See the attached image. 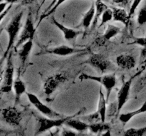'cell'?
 <instances>
[{"instance_id":"9a60e30c","label":"cell","mask_w":146,"mask_h":136,"mask_svg":"<svg viewBox=\"0 0 146 136\" xmlns=\"http://www.w3.org/2000/svg\"><path fill=\"white\" fill-rule=\"evenodd\" d=\"M111 8L113 11V20L114 21H119L123 23L124 25L127 26L130 21L131 16L129 15V13L126 11L123 8H118V7H111Z\"/></svg>"},{"instance_id":"4dcf8cb0","label":"cell","mask_w":146,"mask_h":136,"mask_svg":"<svg viewBox=\"0 0 146 136\" xmlns=\"http://www.w3.org/2000/svg\"><path fill=\"white\" fill-rule=\"evenodd\" d=\"M12 5H13V4H9L8 7H7V8H6L4 11H2V12L1 13V14H0V17H1V22H2L3 19H4V17L6 16V15H7V14L9 13V11H10V9H11V7H12Z\"/></svg>"},{"instance_id":"cb8c5ba5","label":"cell","mask_w":146,"mask_h":136,"mask_svg":"<svg viewBox=\"0 0 146 136\" xmlns=\"http://www.w3.org/2000/svg\"><path fill=\"white\" fill-rule=\"evenodd\" d=\"M113 18V9L111 8H108L104 11V14L101 16V20L99 24V26H98V28H101L103 26L105 25L106 23L112 21Z\"/></svg>"},{"instance_id":"ab89813d","label":"cell","mask_w":146,"mask_h":136,"mask_svg":"<svg viewBox=\"0 0 146 136\" xmlns=\"http://www.w3.org/2000/svg\"><path fill=\"white\" fill-rule=\"evenodd\" d=\"M4 0H0V1H1V2H2V1H4Z\"/></svg>"},{"instance_id":"4316f807","label":"cell","mask_w":146,"mask_h":136,"mask_svg":"<svg viewBox=\"0 0 146 136\" xmlns=\"http://www.w3.org/2000/svg\"><path fill=\"white\" fill-rule=\"evenodd\" d=\"M138 24L139 26H143L146 24V0L144 5L141 7L138 12Z\"/></svg>"},{"instance_id":"ffe728a7","label":"cell","mask_w":146,"mask_h":136,"mask_svg":"<svg viewBox=\"0 0 146 136\" xmlns=\"http://www.w3.org/2000/svg\"><path fill=\"white\" fill-rule=\"evenodd\" d=\"M13 88L15 93V103H18L20 100L21 95L26 92V86L24 82L19 78V76H17L14 79Z\"/></svg>"},{"instance_id":"484cf974","label":"cell","mask_w":146,"mask_h":136,"mask_svg":"<svg viewBox=\"0 0 146 136\" xmlns=\"http://www.w3.org/2000/svg\"><path fill=\"white\" fill-rule=\"evenodd\" d=\"M146 133V126L141 128H131L128 129L125 131L124 135H133V136H142Z\"/></svg>"},{"instance_id":"f546056e","label":"cell","mask_w":146,"mask_h":136,"mask_svg":"<svg viewBox=\"0 0 146 136\" xmlns=\"http://www.w3.org/2000/svg\"><path fill=\"white\" fill-rule=\"evenodd\" d=\"M146 84V72L143 75V76L141 78L139 82H138V91H141Z\"/></svg>"},{"instance_id":"f1b7e54d","label":"cell","mask_w":146,"mask_h":136,"mask_svg":"<svg viewBox=\"0 0 146 136\" xmlns=\"http://www.w3.org/2000/svg\"><path fill=\"white\" fill-rule=\"evenodd\" d=\"M134 43L138 44L141 45L143 48L146 47V37H142V38H137L134 40Z\"/></svg>"},{"instance_id":"7c38bea8","label":"cell","mask_w":146,"mask_h":136,"mask_svg":"<svg viewBox=\"0 0 146 136\" xmlns=\"http://www.w3.org/2000/svg\"><path fill=\"white\" fill-rule=\"evenodd\" d=\"M116 64L123 69H131L135 67L136 60L135 57L129 54H123L116 58Z\"/></svg>"},{"instance_id":"52a82bcc","label":"cell","mask_w":146,"mask_h":136,"mask_svg":"<svg viewBox=\"0 0 146 136\" xmlns=\"http://www.w3.org/2000/svg\"><path fill=\"white\" fill-rule=\"evenodd\" d=\"M86 63L95 68L100 73H106L109 70L111 63L105 56L101 54H93L86 60Z\"/></svg>"},{"instance_id":"d590c367","label":"cell","mask_w":146,"mask_h":136,"mask_svg":"<svg viewBox=\"0 0 146 136\" xmlns=\"http://www.w3.org/2000/svg\"><path fill=\"white\" fill-rule=\"evenodd\" d=\"M141 58H146V47H143V50H141Z\"/></svg>"},{"instance_id":"5bb4252c","label":"cell","mask_w":146,"mask_h":136,"mask_svg":"<svg viewBox=\"0 0 146 136\" xmlns=\"http://www.w3.org/2000/svg\"><path fill=\"white\" fill-rule=\"evenodd\" d=\"M52 20V22L60 31L62 32V33L64 34V38H65L66 41H71V40H74L75 38H76V37L78 36L79 34L82 33V31H76V30L72 29V28H67L65 26H64L63 24H60L58 21H57V20L54 17H52L51 18Z\"/></svg>"},{"instance_id":"2e32d148","label":"cell","mask_w":146,"mask_h":136,"mask_svg":"<svg viewBox=\"0 0 146 136\" xmlns=\"http://www.w3.org/2000/svg\"><path fill=\"white\" fill-rule=\"evenodd\" d=\"M33 47V40H29L24 42L18 50V55L21 61V65H24L27 62Z\"/></svg>"},{"instance_id":"8d00e7d4","label":"cell","mask_w":146,"mask_h":136,"mask_svg":"<svg viewBox=\"0 0 146 136\" xmlns=\"http://www.w3.org/2000/svg\"><path fill=\"white\" fill-rule=\"evenodd\" d=\"M126 0H112V1L115 4H125Z\"/></svg>"},{"instance_id":"1f68e13d","label":"cell","mask_w":146,"mask_h":136,"mask_svg":"<svg viewBox=\"0 0 146 136\" xmlns=\"http://www.w3.org/2000/svg\"><path fill=\"white\" fill-rule=\"evenodd\" d=\"M9 3L7 2V1H2V2H1V4H0V7H1V13L2 12V11H4V10L7 8V7L9 6Z\"/></svg>"},{"instance_id":"7402d4cb","label":"cell","mask_w":146,"mask_h":136,"mask_svg":"<svg viewBox=\"0 0 146 136\" xmlns=\"http://www.w3.org/2000/svg\"><path fill=\"white\" fill-rule=\"evenodd\" d=\"M96 14V3L93 2L88 11L84 14L82 21V26L85 29L89 28L94 21Z\"/></svg>"},{"instance_id":"e575fe53","label":"cell","mask_w":146,"mask_h":136,"mask_svg":"<svg viewBox=\"0 0 146 136\" xmlns=\"http://www.w3.org/2000/svg\"><path fill=\"white\" fill-rule=\"evenodd\" d=\"M62 135H76V133L74 132H72L71 130H64L62 132Z\"/></svg>"},{"instance_id":"ac0fdd59","label":"cell","mask_w":146,"mask_h":136,"mask_svg":"<svg viewBox=\"0 0 146 136\" xmlns=\"http://www.w3.org/2000/svg\"><path fill=\"white\" fill-rule=\"evenodd\" d=\"M121 31V28H119L118 26H116L113 25V24H108L105 30V32H104V35H103L102 38H101V41L104 43V42H106V41H110L111 38L116 36L118 33H120Z\"/></svg>"},{"instance_id":"d4e9b609","label":"cell","mask_w":146,"mask_h":136,"mask_svg":"<svg viewBox=\"0 0 146 136\" xmlns=\"http://www.w3.org/2000/svg\"><path fill=\"white\" fill-rule=\"evenodd\" d=\"M65 1L66 0H58V1H57V2L54 4V7H53L52 8L49 10V11H48L47 12H46V13H44V14H43L42 15L40 16L39 20H38V24H37V26H36V28L38 26V25L40 24V23H41V21L44 19V18H48L49 16H51V14H54V13L56 11V10L58 8V7H59V6L62 4V3H64Z\"/></svg>"},{"instance_id":"7a4b0ae2","label":"cell","mask_w":146,"mask_h":136,"mask_svg":"<svg viewBox=\"0 0 146 136\" xmlns=\"http://www.w3.org/2000/svg\"><path fill=\"white\" fill-rule=\"evenodd\" d=\"M12 52H10L7 57L5 69L1 72V93H9L14 85V67L12 61Z\"/></svg>"},{"instance_id":"8992f818","label":"cell","mask_w":146,"mask_h":136,"mask_svg":"<svg viewBox=\"0 0 146 136\" xmlns=\"http://www.w3.org/2000/svg\"><path fill=\"white\" fill-rule=\"evenodd\" d=\"M68 80V76L64 72L55 74L45 80L44 84V92L46 96L52 94L61 84Z\"/></svg>"},{"instance_id":"30bf717a","label":"cell","mask_w":146,"mask_h":136,"mask_svg":"<svg viewBox=\"0 0 146 136\" xmlns=\"http://www.w3.org/2000/svg\"><path fill=\"white\" fill-rule=\"evenodd\" d=\"M133 78L128 79V81L124 82L122 86L121 89H119L118 92V99H117V102H118V113H120L122 108L125 105L128 101V98H129L130 94V90H131V84H132Z\"/></svg>"},{"instance_id":"4fadbf2b","label":"cell","mask_w":146,"mask_h":136,"mask_svg":"<svg viewBox=\"0 0 146 136\" xmlns=\"http://www.w3.org/2000/svg\"><path fill=\"white\" fill-rule=\"evenodd\" d=\"M85 109H83L82 110H81L80 111H78V113H76L75 115L71 116L69 119L66 120V122L65 123V124L67 126L70 127L71 128L74 129V130H76L78 132H83L85 131V130L89 129V125L87 124L86 122L83 121L81 120H78V119H75L74 118L76 116H78L83 110Z\"/></svg>"},{"instance_id":"83f0119b","label":"cell","mask_w":146,"mask_h":136,"mask_svg":"<svg viewBox=\"0 0 146 136\" xmlns=\"http://www.w3.org/2000/svg\"><path fill=\"white\" fill-rule=\"evenodd\" d=\"M141 1H142V0H133L132 4H131V7L129 11V15L130 16H131V18L134 15V14H135V10L137 9V8H138V6L140 5Z\"/></svg>"},{"instance_id":"5b68a950","label":"cell","mask_w":146,"mask_h":136,"mask_svg":"<svg viewBox=\"0 0 146 136\" xmlns=\"http://www.w3.org/2000/svg\"><path fill=\"white\" fill-rule=\"evenodd\" d=\"M36 28H34L32 15H31V12L30 11L28 14V16H27L26 23L21 33L19 38L18 41L16 43V45L14 46V50H15L16 52H17V49L19 48L24 42L29 41V40H33Z\"/></svg>"},{"instance_id":"6da1fadb","label":"cell","mask_w":146,"mask_h":136,"mask_svg":"<svg viewBox=\"0 0 146 136\" xmlns=\"http://www.w3.org/2000/svg\"><path fill=\"white\" fill-rule=\"evenodd\" d=\"M23 14H24L23 11H21L18 14H16L15 16L12 18V20L10 21L9 24L5 28L6 31L8 33L9 41L7 50H6L5 52H4L2 60L4 58H7V55L10 52L13 45H14V42H15V40L17 38V36L18 35V33L19 32V30L21 26V20H22Z\"/></svg>"},{"instance_id":"60d3db41","label":"cell","mask_w":146,"mask_h":136,"mask_svg":"<svg viewBox=\"0 0 146 136\" xmlns=\"http://www.w3.org/2000/svg\"><path fill=\"white\" fill-rule=\"evenodd\" d=\"M145 37H146V35H145Z\"/></svg>"},{"instance_id":"d6986e66","label":"cell","mask_w":146,"mask_h":136,"mask_svg":"<svg viewBox=\"0 0 146 136\" xmlns=\"http://www.w3.org/2000/svg\"><path fill=\"white\" fill-rule=\"evenodd\" d=\"M146 112V100L142 105L141 108H139L137 110H133V111L128 112L126 113H122L119 116V120L124 124H126L127 123L130 121L133 117H135L137 115H139L141 113H143Z\"/></svg>"},{"instance_id":"836d02e7","label":"cell","mask_w":146,"mask_h":136,"mask_svg":"<svg viewBox=\"0 0 146 136\" xmlns=\"http://www.w3.org/2000/svg\"><path fill=\"white\" fill-rule=\"evenodd\" d=\"M36 1H38V0H23L21 4L22 5H28V4H31Z\"/></svg>"},{"instance_id":"44dd1931","label":"cell","mask_w":146,"mask_h":136,"mask_svg":"<svg viewBox=\"0 0 146 136\" xmlns=\"http://www.w3.org/2000/svg\"><path fill=\"white\" fill-rule=\"evenodd\" d=\"M106 98L105 97L102 89H100L99 91V100H98V112L101 116V121L105 122L106 117Z\"/></svg>"},{"instance_id":"ba28073f","label":"cell","mask_w":146,"mask_h":136,"mask_svg":"<svg viewBox=\"0 0 146 136\" xmlns=\"http://www.w3.org/2000/svg\"><path fill=\"white\" fill-rule=\"evenodd\" d=\"M1 116L4 121L12 126H18L22 119V113L16 107H7L1 110Z\"/></svg>"},{"instance_id":"9c48e42d","label":"cell","mask_w":146,"mask_h":136,"mask_svg":"<svg viewBox=\"0 0 146 136\" xmlns=\"http://www.w3.org/2000/svg\"><path fill=\"white\" fill-rule=\"evenodd\" d=\"M27 97H28L30 103L36 107V109L38 110V111L41 112V113H43L44 115H45L48 118H56V117H61L58 113H57L56 112H55L54 110H53L52 109H50L48 106H46V104H44L35 94L31 93H27Z\"/></svg>"},{"instance_id":"74e56055","label":"cell","mask_w":146,"mask_h":136,"mask_svg":"<svg viewBox=\"0 0 146 136\" xmlns=\"http://www.w3.org/2000/svg\"><path fill=\"white\" fill-rule=\"evenodd\" d=\"M5 1H7L9 4H14V3L17 2L19 0H4Z\"/></svg>"},{"instance_id":"e0dca14e","label":"cell","mask_w":146,"mask_h":136,"mask_svg":"<svg viewBox=\"0 0 146 136\" xmlns=\"http://www.w3.org/2000/svg\"><path fill=\"white\" fill-rule=\"evenodd\" d=\"M108 8V6L105 3L103 2L101 0H96V14L94 21L92 22V25H91L92 29H94L97 26V24L99 23V20L101 18L104 11Z\"/></svg>"},{"instance_id":"3957f363","label":"cell","mask_w":146,"mask_h":136,"mask_svg":"<svg viewBox=\"0 0 146 136\" xmlns=\"http://www.w3.org/2000/svg\"><path fill=\"white\" fill-rule=\"evenodd\" d=\"M79 79L81 80H92L99 82L104 86L106 91V100L108 101L112 89L115 87L116 84V78L115 74L112 75H106L103 76H93L88 74L83 73L79 76Z\"/></svg>"},{"instance_id":"d6a6232c","label":"cell","mask_w":146,"mask_h":136,"mask_svg":"<svg viewBox=\"0 0 146 136\" xmlns=\"http://www.w3.org/2000/svg\"><path fill=\"white\" fill-rule=\"evenodd\" d=\"M57 1H58V0H53V1H51V3H50L49 6H48V7L46 8V9H45V11H44V13H46V12H47L48 11H49V10L51 9V8H52L53 7H54V4H55L57 2Z\"/></svg>"},{"instance_id":"277c9868","label":"cell","mask_w":146,"mask_h":136,"mask_svg":"<svg viewBox=\"0 0 146 136\" xmlns=\"http://www.w3.org/2000/svg\"><path fill=\"white\" fill-rule=\"evenodd\" d=\"M71 116L60 118L58 119H51L37 115L36 116V118L37 120V129L36 134H41V133L48 131L54 128L61 127L63 124H65L66 120L69 119Z\"/></svg>"},{"instance_id":"8fae6325","label":"cell","mask_w":146,"mask_h":136,"mask_svg":"<svg viewBox=\"0 0 146 136\" xmlns=\"http://www.w3.org/2000/svg\"><path fill=\"white\" fill-rule=\"evenodd\" d=\"M85 50L86 49H78V48H74L68 45H61L55 48L44 50V53L52 54V55H58V56H67V55H71L73 54L78 53V52H84Z\"/></svg>"},{"instance_id":"f35d334b","label":"cell","mask_w":146,"mask_h":136,"mask_svg":"<svg viewBox=\"0 0 146 136\" xmlns=\"http://www.w3.org/2000/svg\"><path fill=\"white\" fill-rule=\"evenodd\" d=\"M46 1V0H42V1H41V3L40 4V5H39V8H38V9H39V8H41V7H42V6L44 5V4L45 3Z\"/></svg>"},{"instance_id":"603a6c76","label":"cell","mask_w":146,"mask_h":136,"mask_svg":"<svg viewBox=\"0 0 146 136\" xmlns=\"http://www.w3.org/2000/svg\"><path fill=\"white\" fill-rule=\"evenodd\" d=\"M89 129L92 133H99L110 130V126L105 122L101 121V123H94L89 125Z\"/></svg>"}]
</instances>
